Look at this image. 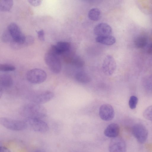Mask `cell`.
Masks as SVG:
<instances>
[{"instance_id": "1", "label": "cell", "mask_w": 152, "mask_h": 152, "mask_svg": "<svg viewBox=\"0 0 152 152\" xmlns=\"http://www.w3.org/2000/svg\"><path fill=\"white\" fill-rule=\"evenodd\" d=\"M20 114L26 118L41 119L45 117L47 111L43 106L32 102L25 104L20 110Z\"/></svg>"}, {"instance_id": "2", "label": "cell", "mask_w": 152, "mask_h": 152, "mask_svg": "<svg viewBox=\"0 0 152 152\" xmlns=\"http://www.w3.org/2000/svg\"><path fill=\"white\" fill-rule=\"evenodd\" d=\"M44 59L46 64L52 72L58 74L61 72V64L58 55L48 51L45 54Z\"/></svg>"}, {"instance_id": "3", "label": "cell", "mask_w": 152, "mask_h": 152, "mask_svg": "<svg viewBox=\"0 0 152 152\" xmlns=\"http://www.w3.org/2000/svg\"><path fill=\"white\" fill-rule=\"evenodd\" d=\"M54 94L48 91L34 92L30 94L28 98L32 102L41 104L46 103L53 98Z\"/></svg>"}, {"instance_id": "4", "label": "cell", "mask_w": 152, "mask_h": 152, "mask_svg": "<svg viewBox=\"0 0 152 152\" xmlns=\"http://www.w3.org/2000/svg\"><path fill=\"white\" fill-rule=\"evenodd\" d=\"M27 80L34 84H39L44 82L47 78V74L44 70L35 68L28 70L26 74Z\"/></svg>"}, {"instance_id": "5", "label": "cell", "mask_w": 152, "mask_h": 152, "mask_svg": "<svg viewBox=\"0 0 152 152\" xmlns=\"http://www.w3.org/2000/svg\"><path fill=\"white\" fill-rule=\"evenodd\" d=\"M0 123L5 128L13 131L23 130L27 128L24 121L15 120L6 117L1 118Z\"/></svg>"}, {"instance_id": "6", "label": "cell", "mask_w": 152, "mask_h": 152, "mask_svg": "<svg viewBox=\"0 0 152 152\" xmlns=\"http://www.w3.org/2000/svg\"><path fill=\"white\" fill-rule=\"evenodd\" d=\"M27 126L32 130L40 132H45L49 129L47 124L41 119L26 118L24 121Z\"/></svg>"}, {"instance_id": "7", "label": "cell", "mask_w": 152, "mask_h": 152, "mask_svg": "<svg viewBox=\"0 0 152 152\" xmlns=\"http://www.w3.org/2000/svg\"><path fill=\"white\" fill-rule=\"evenodd\" d=\"M132 133L137 141L140 143H144L148 138V131L146 127L141 124H134L132 128Z\"/></svg>"}, {"instance_id": "8", "label": "cell", "mask_w": 152, "mask_h": 152, "mask_svg": "<svg viewBox=\"0 0 152 152\" xmlns=\"http://www.w3.org/2000/svg\"><path fill=\"white\" fill-rule=\"evenodd\" d=\"M108 150L109 152H126L125 142L123 138L118 136L112 138L110 142Z\"/></svg>"}, {"instance_id": "9", "label": "cell", "mask_w": 152, "mask_h": 152, "mask_svg": "<svg viewBox=\"0 0 152 152\" xmlns=\"http://www.w3.org/2000/svg\"><path fill=\"white\" fill-rule=\"evenodd\" d=\"M99 115L100 118L103 120L106 121L111 120L115 115L113 107L109 104H102L99 108Z\"/></svg>"}, {"instance_id": "10", "label": "cell", "mask_w": 152, "mask_h": 152, "mask_svg": "<svg viewBox=\"0 0 152 152\" xmlns=\"http://www.w3.org/2000/svg\"><path fill=\"white\" fill-rule=\"evenodd\" d=\"M116 64L114 58L110 55L107 56L104 58L102 64L104 73L108 76L112 75L115 71Z\"/></svg>"}, {"instance_id": "11", "label": "cell", "mask_w": 152, "mask_h": 152, "mask_svg": "<svg viewBox=\"0 0 152 152\" xmlns=\"http://www.w3.org/2000/svg\"><path fill=\"white\" fill-rule=\"evenodd\" d=\"M94 33L98 36L111 35L112 28L108 24L101 23L97 25L94 29Z\"/></svg>"}, {"instance_id": "12", "label": "cell", "mask_w": 152, "mask_h": 152, "mask_svg": "<svg viewBox=\"0 0 152 152\" xmlns=\"http://www.w3.org/2000/svg\"><path fill=\"white\" fill-rule=\"evenodd\" d=\"M70 47V44L66 42H59L52 45L49 51L58 55L67 51Z\"/></svg>"}, {"instance_id": "13", "label": "cell", "mask_w": 152, "mask_h": 152, "mask_svg": "<svg viewBox=\"0 0 152 152\" xmlns=\"http://www.w3.org/2000/svg\"><path fill=\"white\" fill-rule=\"evenodd\" d=\"M120 127L118 124L112 123L107 126L104 133L106 136L112 138L118 137Z\"/></svg>"}, {"instance_id": "14", "label": "cell", "mask_w": 152, "mask_h": 152, "mask_svg": "<svg viewBox=\"0 0 152 152\" xmlns=\"http://www.w3.org/2000/svg\"><path fill=\"white\" fill-rule=\"evenodd\" d=\"M13 80L12 77L7 74H3L0 76V88H8L12 86Z\"/></svg>"}, {"instance_id": "15", "label": "cell", "mask_w": 152, "mask_h": 152, "mask_svg": "<svg viewBox=\"0 0 152 152\" xmlns=\"http://www.w3.org/2000/svg\"><path fill=\"white\" fill-rule=\"evenodd\" d=\"M96 42L106 45H111L116 42L115 38L111 35L98 36L95 39Z\"/></svg>"}, {"instance_id": "16", "label": "cell", "mask_w": 152, "mask_h": 152, "mask_svg": "<svg viewBox=\"0 0 152 152\" xmlns=\"http://www.w3.org/2000/svg\"><path fill=\"white\" fill-rule=\"evenodd\" d=\"M75 80L78 82L83 84H87L90 82L91 80V77L86 72H80L75 75Z\"/></svg>"}, {"instance_id": "17", "label": "cell", "mask_w": 152, "mask_h": 152, "mask_svg": "<svg viewBox=\"0 0 152 152\" xmlns=\"http://www.w3.org/2000/svg\"><path fill=\"white\" fill-rule=\"evenodd\" d=\"M13 4L12 0H2L0 1V11L7 12L11 9Z\"/></svg>"}, {"instance_id": "18", "label": "cell", "mask_w": 152, "mask_h": 152, "mask_svg": "<svg viewBox=\"0 0 152 152\" xmlns=\"http://www.w3.org/2000/svg\"><path fill=\"white\" fill-rule=\"evenodd\" d=\"M147 42L146 37L142 36L137 37L134 41V45L138 48H144L147 45Z\"/></svg>"}, {"instance_id": "19", "label": "cell", "mask_w": 152, "mask_h": 152, "mask_svg": "<svg viewBox=\"0 0 152 152\" xmlns=\"http://www.w3.org/2000/svg\"><path fill=\"white\" fill-rule=\"evenodd\" d=\"M100 10L97 8H93L91 9L88 13V17L89 19L93 21L98 20L100 17Z\"/></svg>"}, {"instance_id": "20", "label": "cell", "mask_w": 152, "mask_h": 152, "mask_svg": "<svg viewBox=\"0 0 152 152\" xmlns=\"http://www.w3.org/2000/svg\"><path fill=\"white\" fill-rule=\"evenodd\" d=\"M16 68L14 66L8 64H0V71L2 72H7L13 71Z\"/></svg>"}, {"instance_id": "21", "label": "cell", "mask_w": 152, "mask_h": 152, "mask_svg": "<svg viewBox=\"0 0 152 152\" xmlns=\"http://www.w3.org/2000/svg\"><path fill=\"white\" fill-rule=\"evenodd\" d=\"M143 116L146 119L152 121V105L148 107L145 110Z\"/></svg>"}, {"instance_id": "22", "label": "cell", "mask_w": 152, "mask_h": 152, "mask_svg": "<svg viewBox=\"0 0 152 152\" xmlns=\"http://www.w3.org/2000/svg\"><path fill=\"white\" fill-rule=\"evenodd\" d=\"M138 102V99L135 96H131L129 99V107L132 109H134L136 108Z\"/></svg>"}, {"instance_id": "23", "label": "cell", "mask_w": 152, "mask_h": 152, "mask_svg": "<svg viewBox=\"0 0 152 152\" xmlns=\"http://www.w3.org/2000/svg\"><path fill=\"white\" fill-rule=\"evenodd\" d=\"M38 37L41 41L45 40V33L43 29L40 30L37 32Z\"/></svg>"}, {"instance_id": "24", "label": "cell", "mask_w": 152, "mask_h": 152, "mask_svg": "<svg viewBox=\"0 0 152 152\" xmlns=\"http://www.w3.org/2000/svg\"><path fill=\"white\" fill-rule=\"evenodd\" d=\"M29 3L32 5L34 6H38L41 3V0H28Z\"/></svg>"}, {"instance_id": "25", "label": "cell", "mask_w": 152, "mask_h": 152, "mask_svg": "<svg viewBox=\"0 0 152 152\" xmlns=\"http://www.w3.org/2000/svg\"><path fill=\"white\" fill-rule=\"evenodd\" d=\"M0 152H11L7 148L4 146H1L0 148Z\"/></svg>"}, {"instance_id": "26", "label": "cell", "mask_w": 152, "mask_h": 152, "mask_svg": "<svg viewBox=\"0 0 152 152\" xmlns=\"http://www.w3.org/2000/svg\"><path fill=\"white\" fill-rule=\"evenodd\" d=\"M147 51L149 54L152 55V43L149 44L148 46Z\"/></svg>"}, {"instance_id": "27", "label": "cell", "mask_w": 152, "mask_h": 152, "mask_svg": "<svg viewBox=\"0 0 152 152\" xmlns=\"http://www.w3.org/2000/svg\"><path fill=\"white\" fill-rule=\"evenodd\" d=\"M45 152V151H42V150H37V151H35V152Z\"/></svg>"}]
</instances>
